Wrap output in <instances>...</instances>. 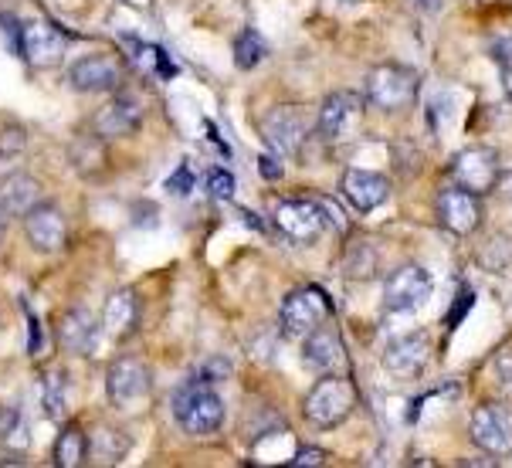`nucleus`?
Here are the masks:
<instances>
[{"mask_svg":"<svg viewBox=\"0 0 512 468\" xmlns=\"http://www.w3.org/2000/svg\"><path fill=\"white\" fill-rule=\"evenodd\" d=\"M24 231H28V241L34 251L41 255H51V251H62L68 241V221L62 214V207L55 204H34L28 214H24Z\"/></svg>","mask_w":512,"mask_h":468,"instance_id":"12","label":"nucleus"},{"mask_svg":"<svg viewBox=\"0 0 512 468\" xmlns=\"http://www.w3.org/2000/svg\"><path fill=\"white\" fill-rule=\"evenodd\" d=\"M428 360H431V333H424V329L397 336L384 353V367L394 377H404V380L418 377L421 370L428 367Z\"/></svg>","mask_w":512,"mask_h":468,"instance_id":"14","label":"nucleus"},{"mask_svg":"<svg viewBox=\"0 0 512 468\" xmlns=\"http://www.w3.org/2000/svg\"><path fill=\"white\" fill-rule=\"evenodd\" d=\"M340 190L353 211H373V207H380L390 197L387 177H380V173H373V170H346L340 180Z\"/></svg>","mask_w":512,"mask_h":468,"instance_id":"18","label":"nucleus"},{"mask_svg":"<svg viewBox=\"0 0 512 468\" xmlns=\"http://www.w3.org/2000/svg\"><path fill=\"white\" fill-rule=\"evenodd\" d=\"M468 431H472V441L485 455H496V458L512 455V411H506L502 404L475 407Z\"/></svg>","mask_w":512,"mask_h":468,"instance_id":"6","label":"nucleus"},{"mask_svg":"<svg viewBox=\"0 0 512 468\" xmlns=\"http://www.w3.org/2000/svg\"><path fill=\"white\" fill-rule=\"evenodd\" d=\"M41 401H45V414L55 421L65 418V374L62 370H51L45 374V384H41Z\"/></svg>","mask_w":512,"mask_h":468,"instance_id":"27","label":"nucleus"},{"mask_svg":"<svg viewBox=\"0 0 512 468\" xmlns=\"http://www.w3.org/2000/svg\"><path fill=\"white\" fill-rule=\"evenodd\" d=\"M482 262L492 268V272H506L509 262H512V241L506 238H496L489 248L482 251Z\"/></svg>","mask_w":512,"mask_h":468,"instance_id":"29","label":"nucleus"},{"mask_svg":"<svg viewBox=\"0 0 512 468\" xmlns=\"http://www.w3.org/2000/svg\"><path fill=\"white\" fill-rule=\"evenodd\" d=\"M4 231H7V224H4V211H0V245H4Z\"/></svg>","mask_w":512,"mask_h":468,"instance_id":"37","label":"nucleus"},{"mask_svg":"<svg viewBox=\"0 0 512 468\" xmlns=\"http://www.w3.org/2000/svg\"><path fill=\"white\" fill-rule=\"evenodd\" d=\"M170 407H173V418H177V424L187 435L204 438V435H214L224 424V401L214 394L207 380L190 377L187 384H180Z\"/></svg>","mask_w":512,"mask_h":468,"instance_id":"1","label":"nucleus"},{"mask_svg":"<svg viewBox=\"0 0 512 468\" xmlns=\"http://www.w3.org/2000/svg\"><path fill=\"white\" fill-rule=\"evenodd\" d=\"M258 170H262V177H265V180H279V177H282V163H279V156H272V153L258 156Z\"/></svg>","mask_w":512,"mask_h":468,"instance_id":"34","label":"nucleus"},{"mask_svg":"<svg viewBox=\"0 0 512 468\" xmlns=\"http://www.w3.org/2000/svg\"><path fill=\"white\" fill-rule=\"evenodd\" d=\"M496 370H499L502 384L512 387V346H506V350H502L499 357H496Z\"/></svg>","mask_w":512,"mask_h":468,"instance_id":"35","label":"nucleus"},{"mask_svg":"<svg viewBox=\"0 0 512 468\" xmlns=\"http://www.w3.org/2000/svg\"><path fill=\"white\" fill-rule=\"evenodd\" d=\"M302 357H306L309 367L323 370V374H336V370L346 367V350H343V340L333 326H316L312 333L306 336V346H302Z\"/></svg>","mask_w":512,"mask_h":468,"instance_id":"19","label":"nucleus"},{"mask_svg":"<svg viewBox=\"0 0 512 468\" xmlns=\"http://www.w3.org/2000/svg\"><path fill=\"white\" fill-rule=\"evenodd\" d=\"M373 268H377V248L370 241H353L343 258V275L346 279H370Z\"/></svg>","mask_w":512,"mask_h":468,"instance_id":"24","label":"nucleus"},{"mask_svg":"<svg viewBox=\"0 0 512 468\" xmlns=\"http://www.w3.org/2000/svg\"><path fill=\"white\" fill-rule=\"evenodd\" d=\"M0 441L4 445H28V431H24V418L17 407H4L0 411Z\"/></svg>","mask_w":512,"mask_h":468,"instance_id":"28","label":"nucleus"},{"mask_svg":"<svg viewBox=\"0 0 512 468\" xmlns=\"http://www.w3.org/2000/svg\"><path fill=\"white\" fill-rule=\"evenodd\" d=\"M58 343L68 353H92L99 343V326H95L89 309H68L58 323Z\"/></svg>","mask_w":512,"mask_h":468,"instance_id":"21","label":"nucleus"},{"mask_svg":"<svg viewBox=\"0 0 512 468\" xmlns=\"http://www.w3.org/2000/svg\"><path fill=\"white\" fill-rule=\"evenodd\" d=\"M289 462L292 465H323L326 452H323V448H299V452H295Z\"/></svg>","mask_w":512,"mask_h":468,"instance_id":"33","label":"nucleus"},{"mask_svg":"<svg viewBox=\"0 0 512 468\" xmlns=\"http://www.w3.org/2000/svg\"><path fill=\"white\" fill-rule=\"evenodd\" d=\"M228 374H231V363L228 360H211L201 370V374H197V380H207V384H211V380H224Z\"/></svg>","mask_w":512,"mask_h":468,"instance_id":"32","label":"nucleus"},{"mask_svg":"<svg viewBox=\"0 0 512 468\" xmlns=\"http://www.w3.org/2000/svg\"><path fill=\"white\" fill-rule=\"evenodd\" d=\"M17 55L24 58L31 68H55L65 58L68 38L65 31H58L48 21H24L17 31Z\"/></svg>","mask_w":512,"mask_h":468,"instance_id":"4","label":"nucleus"},{"mask_svg":"<svg viewBox=\"0 0 512 468\" xmlns=\"http://www.w3.org/2000/svg\"><path fill=\"white\" fill-rule=\"evenodd\" d=\"M129 448V438H123L112 428H99L89 438V458H99V462H119Z\"/></svg>","mask_w":512,"mask_h":468,"instance_id":"26","label":"nucleus"},{"mask_svg":"<svg viewBox=\"0 0 512 468\" xmlns=\"http://www.w3.org/2000/svg\"><path fill=\"white\" fill-rule=\"evenodd\" d=\"M262 136L272 150L295 153L302 146V140H306V116H302L299 106H275L272 112H265Z\"/></svg>","mask_w":512,"mask_h":468,"instance_id":"15","label":"nucleus"},{"mask_svg":"<svg viewBox=\"0 0 512 468\" xmlns=\"http://www.w3.org/2000/svg\"><path fill=\"white\" fill-rule=\"evenodd\" d=\"M363 112V99L357 92H333L323 99V109H319V136L326 143H336L343 136L353 133V126L360 123Z\"/></svg>","mask_w":512,"mask_h":468,"instance_id":"13","label":"nucleus"},{"mask_svg":"<svg viewBox=\"0 0 512 468\" xmlns=\"http://www.w3.org/2000/svg\"><path fill=\"white\" fill-rule=\"evenodd\" d=\"M68 82H72V89L78 92H112L123 85V65L112 55H89L72 65Z\"/></svg>","mask_w":512,"mask_h":468,"instance_id":"16","label":"nucleus"},{"mask_svg":"<svg viewBox=\"0 0 512 468\" xmlns=\"http://www.w3.org/2000/svg\"><path fill=\"white\" fill-rule=\"evenodd\" d=\"M336 4H357V0H336Z\"/></svg>","mask_w":512,"mask_h":468,"instance_id":"39","label":"nucleus"},{"mask_svg":"<svg viewBox=\"0 0 512 468\" xmlns=\"http://www.w3.org/2000/svg\"><path fill=\"white\" fill-rule=\"evenodd\" d=\"M150 370H146L143 360L136 357H119L109 363L106 370V394H109V404L112 407H133L136 401H143L150 394Z\"/></svg>","mask_w":512,"mask_h":468,"instance_id":"7","label":"nucleus"},{"mask_svg":"<svg viewBox=\"0 0 512 468\" xmlns=\"http://www.w3.org/2000/svg\"><path fill=\"white\" fill-rule=\"evenodd\" d=\"M502 82H506V95L512 99V65L502 62Z\"/></svg>","mask_w":512,"mask_h":468,"instance_id":"36","label":"nucleus"},{"mask_svg":"<svg viewBox=\"0 0 512 468\" xmlns=\"http://www.w3.org/2000/svg\"><path fill=\"white\" fill-rule=\"evenodd\" d=\"M275 228L289 234L292 241H312L329 228L323 201H309V197H295L275 207Z\"/></svg>","mask_w":512,"mask_h":468,"instance_id":"10","label":"nucleus"},{"mask_svg":"<svg viewBox=\"0 0 512 468\" xmlns=\"http://www.w3.org/2000/svg\"><path fill=\"white\" fill-rule=\"evenodd\" d=\"M34 204H41V184L31 173L17 170L0 180V211L11 218H24Z\"/></svg>","mask_w":512,"mask_h":468,"instance_id":"20","label":"nucleus"},{"mask_svg":"<svg viewBox=\"0 0 512 468\" xmlns=\"http://www.w3.org/2000/svg\"><path fill=\"white\" fill-rule=\"evenodd\" d=\"M329 316V299L319 289H295L282 302V333L292 340H306L316 326H323Z\"/></svg>","mask_w":512,"mask_h":468,"instance_id":"5","label":"nucleus"},{"mask_svg":"<svg viewBox=\"0 0 512 468\" xmlns=\"http://www.w3.org/2000/svg\"><path fill=\"white\" fill-rule=\"evenodd\" d=\"M435 214H438V224L451 234H472L479 228L482 221V204H479V194L465 187H445L435 201Z\"/></svg>","mask_w":512,"mask_h":468,"instance_id":"11","label":"nucleus"},{"mask_svg":"<svg viewBox=\"0 0 512 468\" xmlns=\"http://www.w3.org/2000/svg\"><path fill=\"white\" fill-rule=\"evenodd\" d=\"M268 58V41L255 28H248L245 34H238L234 41V65L238 68H255Z\"/></svg>","mask_w":512,"mask_h":468,"instance_id":"25","label":"nucleus"},{"mask_svg":"<svg viewBox=\"0 0 512 468\" xmlns=\"http://www.w3.org/2000/svg\"><path fill=\"white\" fill-rule=\"evenodd\" d=\"M502 184H506V190H509V197H512V173H509V177H506V180H502Z\"/></svg>","mask_w":512,"mask_h":468,"instance_id":"38","label":"nucleus"},{"mask_svg":"<svg viewBox=\"0 0 512 468\" xmlns=\"http://www.w3.org/2000/svg\"><path fill=\"white\" fill-rule=\"evenodd\" d=\"M421 78L414 68L404 65H380L367 78V102L380 112H401L418 99Z\"/></svg>","mask_w":512,"mask_h":468,"instance_id":"3","label":"nucleus"},{"mask_svg":"<svg viewBox=\"0 0 512 468\" xmlns=\"http://www.w3.org/2000/svg\"><path fill=\"white\" fill-rule=\"evenodd\" d=\"M89 458V438H85L82 428H75V424H68L62 435L55 438V452H51V462L58 468H78Z\"/></svg>","mask_w":512,"mask_h":468,"instance_id":"23","label":"nucleus"},{"mask_svg":"<svg viewBox=\"0 0 512 468\" xmlns=\"http://www.w3.org/2000/svg\"><path fill=\"white\" fill-rule=\"evenodd\" d=\"M431 296V275L421 265H401L384 282V309L387 312H414Z\"/></svg>","mask_w":512,"mask_h":468,"instance_id":"8","label":"nucleus"},{"mask_svg":"<svg viewBox=\"0 0 512 468\" xmlns=\"http://www.w3.org/2000/svg\"><path fill=\"white\" fill-rule=\"evenodd\" d=\"M451 177L472 194H489L499 184V153L489 146H468L451 160Z\"/></svg>","mask_w":512,"mask_h":468,"instance_id":"9","label":"nucleus"},{"mask_svg":"<svg viewBox=\"0 0 512 468\" xmlns=\"http://www.w3.org/2000/svg\"><path fill=\"white\" fill-rule=\"evenodd\" d=\"M207 194H211L214 201H231V197H234L231 170H211V173H207Z\"/></svg>","mask_w":512,"mask_h":468,"instance_id":"30","label":"nucleus"},{"mask_svg":"<svg viewBox=\"0 0 512 468\" xmlns=\"http://www.w3.org/2000/svg\"><path fill=\"white\" fill-rule=\"evenodd\" d=\"M167 190L173 197H187L194 190V170H190V163H180L177 173L167 180Z\"/></svg>","mask_w":512,"mask_h":468,"instance_id":"31","label":"nucleus"},{"mask_svg":"<svg viewBox=\"0 0 512 468\" xmlns=\"http://www.w3.org/2000/svg\"><path fill=\"white\" fill-rule=\"evenodd\" d=\"M140 99L133 95H116L109 106H102L95 112L92 126H95V136L99 140H123V136H133L136 126H140Z\"/></svg>","mask_w":512,"mask_h":468,"instance_id":"17","label":"nucleus"},{"mask_svg":"<svg viewBox=\"0 0 512 468\" xmlns=\"http://www.w3.org/2000/svg\"><path fill=\"white\" fill-rule=\"evenodd\" d=\"M353 407H357V387H353V380L326 374L306 394V407H302V411H306L309 424L329 431L350 418Z\"/></svg>","mask_w":512,"mask_h":468,"instance_id":"2","label":"nucleus"},{"mask_svg":"<svg viewBox=\"0 0 512 468\" xmlns=\"http://www.w3.org/2000/svg\"><path fill=\"white\" fill-rule=\"evenodd\" d=\"M102 323H106V333L116 336V340H126L140 329V299L133 292H116L106 302V312H102Z\"/></svg>","mask_w":512,"mask_h":468,"instance_id":"22","label":"nucleus"}]
</instances>
